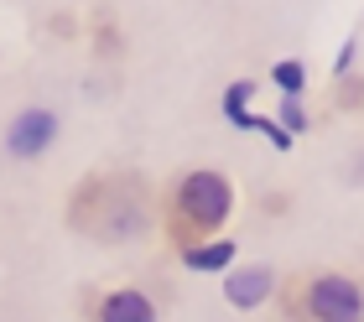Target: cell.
Segmentation results:
<instances>
[{
	"instance_id": "1",
	"label": "cell",
	"mask_w": 364,
	"mask_h": 322,
	"mask_svg": "<svg viewBox=\"0 0 364 322\" xmlns=\"http://www.w3.org/2000/svg\"><path fill=\"white\" fill-rule=\"evenodd\" d=\"M63 229L99 249H130L156 234V182L141 166H89L63 193Z\"/></svg>"
},
{
	"instance_id": "2",
	"label": "cell",
	"mask_w": 364,
	"mask_h": 322,
	"mask_svg": "<svg viewBox=\"0 0 364 322\" xmlns=\"http://www.w3.org/2000/svg\"><path fill=\"white\" fill-rule=\"evenodd\" d=\"M235 208H240V188L229 172L182 166L167 188H156V234L167 240L172 255H188L208 240H224Z\"/></svg>"
},
{
	"instance_id": "3",
	"label": "cell",
	"mask_w": 364,
	"mask_h": 322,
	"mask_svg": "<svg viewBox=\"0 0 364 322\" xmlns=\"http://www.w3.org/2000/svg\"><path fill=\"white\" fill-rule=\"evenodd\" d=\"M271 301L281 322H364V281L333 265L281 276Z\"/></svg>"
},
{
	"instance_id": "4",
	"label": "cell",
	"mask_w": 364,
	"mask_h": 322,
	"mask_svg": "<svg viewBox=\"0 0 364 322\" xmlns=\"http://www.w3.org/2000/svg\"><path fill=\"white\" fill-rule=\"evenodd\" d=\"M78 317L84 322H161V307L146 286H89L84 301H78Z\"/></svg>"
},
{
	"instance_id": "5",
	"label": "cell",
	"mask_w": 364,
	"mask_h": 322,
	"mask_svg": "<svg viewBox=\"0 0 364 322\" xmlns=\"http://www.w3.org/2000/svg\"><path fill=\"white\" fill-rule=\"evenodd\" d=\"M58 135H63V120H58L53 104H26L6 120V156L11 161H42L58 146Z\"/></svg>"
},
{
	"instance_id": "6",
	"label": "cell",
	"mask_w": 364,
	"mask_h": 322,
	"mask_svg": "<svg viewBox=\"0 0 364 322\" xmlns=\"http://www.w3.org/2000/svg\"><path fill=\"white\" fill-rule=\"evenodd\" d=\"M276 286H281V276L271 265H235V270H224V301L235 312L266 307V301L276 296Z\"/></svg>"
},
{
	"instance_id": "7",
	"label": "cell",
	"mask_w": 364,
	"mask_h": 322,
	"mask_svg": "<svg viewBox=\"0 0 364 322\" xmlns=\"http://www.w3.org/2000/svg\"><path fill=\"white\" fill-rule=\"evenodd\" d=\"M235 255H240L235 240H208V245L188 249V255H177V265L193 270V276H224V270H235Z\"/></svg>"
},
{
	"instance_id": "8",
	"label": "cell",
	"mask_w": 364,
	"mask_h": 322,
	"mask_svg": "<svg viewBox=\"0 0 364 322\" xmlns=\"http://www.w3.org/2000/svg\"><path fill=\"white\" fill-rule=\"evenodd\" d=\"M271 83H276L287 99H302V94H307V63H302V58H281V63L271 68Z\"/></svg>"
},
{
	"instance_id": "9",
	"label": "cell",
	"mask_w": 364,
	"mask_h": 322,
	"mask_svg": "<svg viewBox=\"0 0 364 322\" xmlns=\"http://www.w3.org/2000/svg\"><path fill=\"white\" fill-rule=\"evenodd\" d=\"M89 26H94V53L105 58V53H114L120 58V26H114V11H89Z\"/></svg>"
},
{
	"instance_id": "10",
	"label": "cell",
	"mask_w": 364,
	"mask_h": 322,
	"mask_svg": "<svg viewBox=\"0 0 364 322\" xmlns=\"http://www.w3.org/2000/svg\"><path fill=\"white\" fill-rule=\"evenodd\" d=\"M250 99H255V83H250V78L229 83V89H224V114H229V120H240V114H250Z\"/></svg>"
},
{
	"instance_id": "11",
	"label": "cell",
	"mask_w": 364,
	"mask_h": 322,
	"mask_svg": "<svg viewBox=\"0 0 364 322\" xmlns=\"http://www.w3.org/2000/svg\"><path fill=\"white\" fill-rule=\"evenodd\" d=\"M276 125L287 130V135H296V130H307V109H302V99H287V104L276 109Z\"/></svg>"
},
{
	"instance_id": "12",
	"label": "cell",
	"mask_w": 364,
	"mask_h": 322,
	"mask_svg": "<svg viewBox=\"0 0 364 322\" xmlns=\"http://www.w3.org/2000/svg\"><path fill=\"white\" fill-rule=\"evenodd\" d=\"M338 109H364V78H338Z\"/></svg>"
}]
</instances>
